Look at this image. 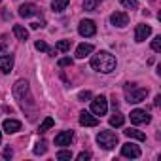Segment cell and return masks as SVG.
Segmentation results:
<instances>
[{
  "mask_svg": "<svg viewBox=\"0 0 161 161\" xmlns=\"http://www.w3.org/2000/svg\"><path fill=\"white\" fill-rule=\"evenodd\" d=\"M106 110H108V101H106V97L99 95V97H95V99L91 101V112H93L95 116H104Z\"/></svg>",
  "mask_w": 161,
  "mask_h": 161,
  "instance_id": "4",
  "label": "cell"
},
{
  "mask_svg": "<svg viewBox=\"0 0 161 161\" xmlns=\"http://www.w3.org/2000/svg\"><path fill=\"white\" fill-rule=\"evenodd\" d=\"M97 142H99V146H103L104 150H112V148H116V144H118V135L112 133V131H101V133L97 135Z\"/></svg>",
  "mask_w": 161,
  "mask_h": 161,
  "instance_id": "3",
  "label": "cell"
},
{
  "mask_svg": "<svg viewBox=\"0 0 161 161\" xmlns=\"http://www.w3.org/2000/svg\"><path fill=\"white\" fill-rule=\"evenodd\" d=\"M57 159H72V152H68V150H61V152L57 153Z\"/></svg>",
  "mask_w": 161,
  "mask_h": 161,
  "instance_id": "28",
  "label": "cell"
},
{
  "mask_svg": "<svg viewBox=\"0 0 161 161\" xmlns=\"http://www.w3.org/2000/svg\"><path fill=\"white\" fill-rule=\"evenodd\" d=\"M2 127H4V131H6L8 135H10V133H17V131L21 129V121H17V119H4Z\"/></svg>",
  "mask_w": 161,
  "mask_h": 161,
  "instance_id": "14",
  "label": "cell"
},
{
  "mask_svg": "<svg viewBox=\"0 0 161 161\" xmlns=\"http://www.w3.org/2000/svg\"><path fill=\"white\" fill-rule=\"evenodd\" d=\"M0 142H2V133H0Z\"/></svg>",
  "mask_w": 161,
  "mask_h": 161,
  "instance_id": "34",
  "label": "cell"
},
{
  "mask_svg": "<svg viewBox=\"0 0 161 161\" xmlns=\"http://www.w3.org/2000/svg\"><path fill=\"white\" fill-rule=\"evenodd\" d=\"M53 123H55V121H53V118H46V119L40 123V129H38V131H40V133H46L47 129H51V127H53Z\"/></svg>",
  "mask_w": 161,
  "mask_h": 161,
  "instance_id": "21",
  "label": "cell"
},
{
  "mask_svg": "<svg viewBox=\"0 0 161 161\" xmlns=\"http://www.w3.org/2000/svg\"><path fill=\"white\" fill-rule=\"evenodd\" d=\"M150 114L146 112V110H133L131 112V123H135V125H142V123H150Z\"/></svg>",
  "mask_w": 161,
  "mask_h": 161,
  "instance_id": "7",
  "label": "cell"
},
{
  "mask_svg": "<svg viewBox=\"0 0 161 161\" xmlns=\"http://www.w3.org/2000/svg\"><path fill=\"white\" fill-rule=\"evenodd\" d=\"M72 138H74L72 131H63V133H59L55 136V146H70Z\"/></svg>",
  "mask_w": 161,
  "mask_h": 161,
  "instance_id": "10",
  "label": "cell"
},
{
  "mask_svg": "<svg viewBox=\"0 0 161 161\" xmlns=\"http://www.w3.org/2000/svg\"><path fill=\"white\" fill-rule=\"evenodd\" d=\"M99 2H101V0H84V8L89 10V12H93V10H97Z\"/></svg>",
  "mask_w": 161,
  "mask_h": 161,
  "instance_id": "24",
  "label": "cell"
},
{
  "mask_svg": "<svg viewBox=\"0 0 161 161\" xmlns=\"http://www.w3.org/2000/svg\"><path fill=\"white\" fill-rule=\"evenodd\" d=\"M150 34H152V29L148 25H136V29H135V40L136 42H144Z\"/></svg>",
  "mask_w": 161,
  "mask_h": 161,
  "instance_id": "12",
  "label": "cell"
},
{
  "mask_svg": "<svg viewBox=\"0 0 161 161\" xmlns=\"http://www.w3.org/2000/svg\"><path fill=\"white\" fill-rule=\"evenodd\" d=\"M125 135H127L129 138H136V140H146V135H144L142 131H138V129H131V127H129V129L125 131Z\"/></svg>",
  "mask_w": 161,
  "mask_h": 161,
  "instance_id": "18",
  "label": "cell"
},
{
  "mask_svg": "<svg viewBox=\"0 0 161 161\" xmlns=\"http://www.w3.org/2000/svg\"><path fill=\"white\" fill-rule=\"evenodd\" d=\"M80 125H84V127H97L99 125V118H95L93 114L89 112H80Z\"/></svg>",
  "mask_w": 161,
  "mask_h": 161,
  "instance_id": "8",
  "label": "cell"
},
{
  "mask_svg": "<svg viewBox=\"0 0 161 161\" xmlns=\"http://www.w3.org/2000/svg\"><path fill=\"white\" fill-rule=\"evenodd\" d=\"M14 95H15V99L21 103V104H25V97H29V84L25 82V80H19V82L14 86ZM31 99V97H29Z\"/></svg>",
  "mask_w": 161,
  "mask_h": 161,
  "instance_id": "5",
  "label": "cell"
},
{
  "mask_svg": "<svg viewBox=\"0 0 161 161\" xmlns=\"http://www.w3.org/2000/svg\"><path fill=\"white\" fill-rule=\"evenodd\" d=\"M110 21H112V25H116V27H125V25L129 23V15L123 14V12H114V14L110 15Z\"/></svg>",
  "mask_w": 161,
  "mask_h": 161,
  "instance_id": "11",
  "label": "cell"
},
{
  "mask_svg": "<svg viewBox=\"0 0 161 161\" xmlns=\"http://www.w3.org/2000/svg\"><path fill=\"white\" fill-rule=\"evenodd\" d=\"M46 150H47V142H46V140H40V142L34 146V153H36V155L46 153Z\"/></svg>",
  "mask_w": 161,
  "mask_h": 161,
  "instance_id": "22",
  "label": "cell"
},
{
  "mask_svg": "<svg viewBox=\"0 0 161 161\" xmlns=\"http://www.w3.org/2000/svg\"><path fill=\"white\" fill-rule=\"evenodd\" d=\"M159 104H161V95L155 97V106H159Z\"/></svg>",
  "mask_w": 161,
  "mask_h": 161,
  "instance_id": "33",
  "label": "cell"
},
{
  "mask_svg": "<svg viewBox=\"0 0 161 161\" xmlns=\"http://www.w3.org/2000/svg\"><path fill=\"white\" fill-rule=\"evenodd\" d=\"M123 121H125V116L119 114V112H114V116L110 118V125H112V127H121Z\"/></svg>",
  "mask_w": 161,
  "mask_h": 161,
  "instance_id": "17",
  "label": "cell"
},
{
  "mask_svg": "<svg viewBox=\"0 0 161 161\" xmlns=\"http://www.w3.org/2000/svg\"><path fill=\"white\" fill-rule=\"evenodd\" d=\"M59 66H72V59H70V57H63V59H59Z\"/></svg>",
  "mask_w": 161,
  "mask_h": 161,
  "instance_id": "29",
  "label": "cell"
},
{
  "mask_svg": "<svg viewBox=\"0 0 161 161\" xmlns=\"http://www.w3.org/2000/svg\"><path fill=\"white\" fill-rule=\"evenodd\" d=\"M91 68L103 74H108L116 68V57L108 51H99L97 55L91 57Z\"/></svg>",
  "mask_w": 161,
  "mask_h": 161,
  "instance_id": "1",
  "label": "cell"
},
{
  "mask_svg": "<svg viewBox=\"0 0 161 161\" xmlns=\"http://www.w3.org/2000/svg\"><path fill=\"white\" fill-rule=\"evenodd\" d=\"M70 49V40H61L55 46V51H68Z\"/></svg>",
  "mask_w": 161,
  "mask_h": 161,
  "instance_id": "23",
  "label": "cell"
},
{
  "mask_svg": "<svg viewBox=\"0 0 161 161\" xmlns=\"http://www.w3.org/2000/svg\"><path fill=\"white\" fill-rule=\"evenodd\" d=\"M68 2H70V0H53L51 8H53V12H63V10H66Z\"/></svg>",
  "mask_w": 161,
  "mask_h": 161,
  "instance_id": "20",
  "label": "cell"
},
{
  "mask_svg": "<svg viewBox=\"0 0 161 161\" xmlns=\"http://www.w3.org/2000/svg\"><path fill=\"white\" fill-rule=\"evenodd\" d=\"M14 34H15L19 40H27V38H29V31H27L25 27H21V25H15V27H14Z\"/></svg>",
  "mask_w": 161,
  "mask_h": 161,
  "instance_id": "19",
  "label": "cell"
},
{
  "mask_svg": "<svg viewBox=\"0 0 161 161\" xmlns=\"http://www.w3.org/2000/svg\"><path fill=\"white\" fill-rule=\"evenodd\" d=\"M34 47H36L38 51H47V53H55L53 49H49V47H47V44H46V42H40V40H38V42L34 44Z\"/></svg>",
  "mask_w": 161,
  "mask_h": 161,
  "instance_id": "26",
  "label": "cell"
},
{
  "mask_svg": "<svg viewBox=\"0 0 161 161\" xmlns=\"http://www.w3.org/2000/svg\"><path fill=\"white\" fill-rule=\"evenodd\" d=\"M78 32L87 38V36H93L97 32V27H95V23L91 19H84L82 23H80V27H78Z\"/></svg>",
  "mask_w": 161,
  "mask_h": 161,
  "instance_id": "6",
  "label": "cell"
},
{
  "mask_svg": "<svg viewBox=\"0 0 161 161\" xmlns=\"http://www.w3.org/2000/svg\"><path fill=\"white\" fill-rule=\"evenodd\" d=\"M12 155H14V152H12L10 148H6V150H4V157H6V159H10Z\"/></svg>",
  "mask_w": 161,
  "mask_h": 161,
  "instance_id": "32",
  "label": "cell"
},
{
  "mask_svg": "<svg viewBox=\"0 0 161 161\" xmlns=\"http://www.w3.org/2000/svg\"><path fill=\"white\" fill-rule=\"evenodd\" d=\"M14 68V57L12 55H2L0 57V70L2 72H10Z\"/></svg>",
  "mask_w": 161,
  "mask_h": 161,
  "instance_id": "15",
  "label": "cell"
},
{
  "mask_svg": "<svg viewBox=\"0 0 161 161\" xmlns=\"http://www.w3.org/2000/svg\"><path fill=\"white\" fill-rule=\"evenodd\" d=\"M152 49L153 51H161V36H155L152 40Z\"/></svg>",
  "mask_w": 161,
  "mask_h": 161,
  "instance_id": "27",
  "label": "cell"
},
{
  "mask_svg": "<svg viewBox=\"0 0 161 161\" xmlns=\"http://www.w3.org/2000/svg\"><path fill=\"white\" fill-rule=\"evenodd\" d=\"M91 155L87 153V152H82V153H78V161H87Z\"/></svg>",
  "mask_w": 161,
  "mask_h": 161,
  "instance_id": "31",
  "label": "cell"
},
{
  "mask_svg": "<svg viewBox=\"0 0 161 161\" xmlns=\"http://www.w3.org/2000/svg\"><path fill=\"white\" fill-rule=\"evenodd\" d=\"M78 99L80 101H89L91 99V91H82V93L78 95Z\"/></svg>",
  "mask_w": 161,
  "mask_h": 161,
  "instance_id": "30",
  "label": "cell"
},
{
  "mask_svg": "<svg viewBox=\"0 0 161 161\" xmlns=\"http://www.w3.org/2000/svg\"><path fill=\"white\" fill-rule=\"evenodd\" d=\"M36 14H38V8L34 4H23V6H19V15L21 17H32Z\"/></svg>",
  "mask_w": 161,
  "mask_h": 161,
  "instance_id": "13",
  "label": "cell"
},
{
  "mask_svg": "<svg viewBox=\"0 0 161 161\" xmlns=\"http://www.w3.org/2000/svg\"><path fill=\"white\" fill-rule=\"evenodd\" d=\"M91 51H93V46H91V44H80L78 49H76V57H78V59H84V57L89 55Z\"/></svg>",
  "mask_w": 161,
  "mask_h": 161,
  "instance_id": "16",
  "label": "cell"
},
{
  "mask_svg": "<svg viewBox=\"0 0 161 161\" xmlns=\"http://www.w3.org/2000/svg\"><path fill=\"white\" fill-rule=\"evenodd\" d=\"M148 95V89L146 87H138L135 84H127L125 86V99L129 104H136V103H142Z\"/></svg>",
  "mask_w": 161,
  "mask_h": 161,
  "instance_id": "2",
  "label": "cell"
},
{
  "mask_svg": "<svg viewBox=\"0 0 161 161\" xmlns=\"http://www.w3.org/2000/svg\"><path fill=\"white\" fill-rule=\"evenodd\" d=\"M119 2H121V6L127 8V10H136V6H138L136 0H119Z\"/></svg>",
  "mask_w": 161,
  "mask_h": 161,
  "instance_id": "25",
  "label": "cell"
},
{
  "mask_svg": "<svg viewBox=\"0 0 161 161\" xmlns=\"http://www.w3.org/2000/svg\"><path fill=\"white\" fill-rule=\"evenodd\" d=\"M121 153H123L125 157L136 159V157H140V148H138L136 144H133V142H127V144L121 146Z\"/></svg>",
  "mask_w": 161,
  "mask_h": 161,
  "instance_id": "9",
  "label": "cell"
}]
</instances>
